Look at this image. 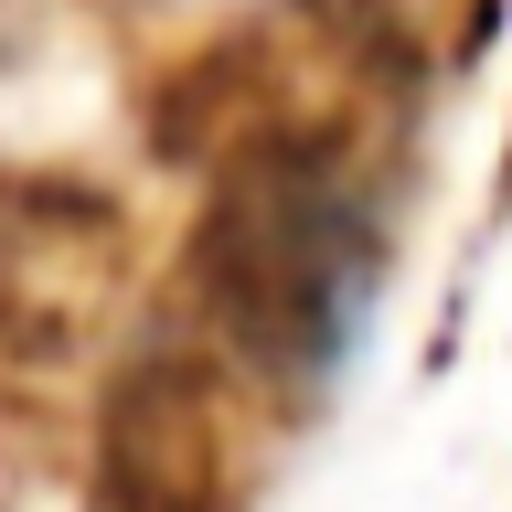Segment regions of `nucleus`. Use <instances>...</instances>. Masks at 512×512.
Masks as SVG:
<instances>
[{"label": "nucleus", "mask_w": 512, "mask_h": 512, "mask_svg": "<svg viewBox=\"0 0 512 512\" xmlns=\"http://www.w3.org/2000/svg\"><path fill=\"white\" fill-rule=\"evenodd\" d=\"M139 299V214L75 160L0 171V363H86Z\"/></svg>", "instance_id": "3"}, {"label": "nucleus", "mask_w": 512, "mask_h": 512, "mask_svg": "<svg viewBox=\"0 0 512 512\" xmlns=\"http://www.w3.org/2000/svg\"><path fill=\"white\" fill-rule=\"evenodd\" d=\"M384 299V182L342 118H299L214 171V203L182 246V331L235 363L267 406H310L363 352Z\"/></svg>", "instance_id": "1"}, {"label": "nucleus", "mask_w": 512, "mask_h": 512, "mask_svg": "<svg viewBox=\"0 0 512 512\" xmlns=\"http://www.w3.org/2000/svg\"><path fill=\"white\" fill-rule=\"evenodd\" d=\"M299 118V96L278 86V54L256 43V32H214V43H192L182 64H160L150 86V150L171 171H235L256 139H278Z\"/></svg>", "instance_id": "4"}, {"label": "nucleus", "mask_w": 512, "mask_h": 512, "mask_svg": "<svg viewBox=\"0 0 512 512\" xmlns=\"http://www.w3.org/2000/svg\"><path fill=\"white\" fill-rule=\"evenodd\" d=\"M256 395L203 331H160L96 384V512H256Z\"/></svg>", "instance_id": "2"}]
</instances>
